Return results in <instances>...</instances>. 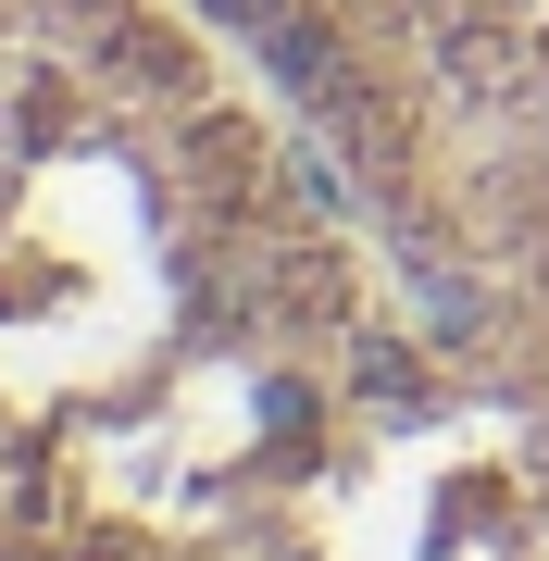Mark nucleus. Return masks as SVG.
I'll list each match as a JSON object with an SVG mask.
<instances>
[{"label":"nucleus","instance_id":"obj_2","mask_svg":"<svg viewBox=\"0 0 549 561\" xmlns=\"http://www.w3.org/2000/svg\"><path fill=\"white\" fill-rule=\"evenodd\" d=\"M363 187L387 250L549 375V0H187Z\"/></svg>","mask_w":549,"mask_h":561},{"label":"nucleus","instance_id":"obj_1","mask_svg":"<svg viewBox=\"0 0 549 561\" xmlns=\"http://www.w3.org/2000/svg\"><path fill=\"white\" fill-rule=\"evenodd\" d=\"M0 561H549V375L187 0H0Z\"/></svg>","mask_w":549,"mask_h":561}]
</instances>
